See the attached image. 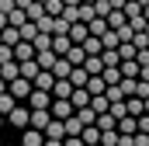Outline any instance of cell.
Returning <instances> with one entry per match:
<instances>
[{"label":"cell","mask_w":149,"mask_h":146,"mask_svg":"<svg viewBox=\"0 0 149 146\" xmlns=\"http://www.w3.org/2000/svg\"><path fill=\"white\" fill-rule=\"evenodd\" d=\"M31 91H35V87H31V80H24V77H17V80H10V84H7V94H10L14 101H28V98H31Z\"/></svg>","instance_id":"1"},{"label":"cell","mask_w":149,"mask_h":146,"mask_svg":"<svg viewBox=\"0 0 149 146\" xmlns=\"http://www.w3.org/2000/svg\"><path fill=\"white\" fill-rule=\"evenodd\" d=\"M7 122H10L14 129H28V125H31V108H28V105H17V108L7 115Z\"/></svg>","instance_id":"2"},{"label":"cell","mask_w":149,"mask_h":146,"mask_svg":"<svg viewBox=\"0 0 149 146\" xmlns=\"http://www.w3.org/2000/svg\"><path fill=\"white\" fill-rule=\"evenodd\" d=\"M49 115L56 118V122H70L76 115V108H73V101H52V108H49Z\"/></svg>","instance_id":"3"},{"label":"cell","mask_w":149,"mask_h":146,"mask_svg":"<svg viewBox=\"0 0 149 146\" xmlns=\"http://www.w3.org/2000/svg\"><path fill=\"white\" fill-rule=\"evenodd\" d=\"M28 108H31V111H49V108H52V94H45V91H31Z\"/></svg>","instance_id":"4"},{"label":"cell","mask_w":149,"mask_h":146,"mask_svg":"<svg viewBox=\"0 0 149 146\" xmlns=\"http://www.w3.org/2000/svg\"><path fill=\"white\" fill-rule=\"evenodd\" d=\"M35 59V45L31 42H17L14 45V63H31Z\"/></svg>","instance_id":"5"},{"label":"cell","mask_w":149,"mask_h":146,"mask_svg":"<svg viewBox=\"0 0 149 146\" xmlns=\"http://www.w3.org/2000/svg\"><path fill=\"white\" fill-rule=\"evenodd\" d=\"M70 101H73L76 111H83V108H90V101H94V98H90V91H87V87H73V98H70Z\"/></svg>","instance_id":"6"},{"label":"cell","mask_w":149,"mask_h":146,"mask_svg":"<svg viewBox=\"0 0 149 146\" xmlns=\"http://www.w3.org/2000/svg\"><path fill=\"white\" fill-rule=\"evenodd\" d=\"M31 87H35V91H45V94H52V87H56V77H52L49 70H42V73L35 77V84H31Z\"/></svg>","instance_id":"7"},{"label":"cell","mask_w":149,"mask_h":146,"mask_svg":"<svg viewBox=\"0 0 149 146\" xmlns=\"http://www.w3.org/2000/svg\"><path fill=\"white\" fill-rule=\"evenodd\" d=\"M49 122H52V115H49V111H31V125H28V129H38V132L45 136Z\"/></svg>","instance_id":"8"},{"label":"cell","mask_w":149,"mask_h":146,"mask_svg":"<svg viewBox=\"0 0 149 146\" xmlns=\"http://www.w3.org/2000/svg\"><path fill=\"white\" fill-rule=\"evenodd\" d=\"M63 59H70V66L76 70V66H83V63H87V49H83V45H73V49H70Z\"/></svg>","instance_id":"9"},{"label":"cell","mask_w":149,"mask_h":146,"mask_svg":"<svg viewBox=\"0 0 149 146\" xmlns=\"http://www.w3.org/2000/svg\"><path fill=\"white\" fill-rule=\"evenodd\" d=\"M21 146H45V136L38 129H24L21 132Z\"/></svg>","instance_id":"10"},{"label":"cell","mask_w":149,"mask_h":146,"mask_svg":"<svg viewBox=\"0 0 149 146\" xmlns=\"http://www.w3.org/2000/svg\"><path fill=\"white\" fill-rule=\"evenodd\" d=\"M56 59H59V56H56L52 49H49V52H35V63H38V70H49V73H52Z\"/></svg>","instance_id":"11"},{"label":"cell","mask_w":149,"mask_h":146,"mask_svg":"<svg viewBox=\"0 0 149 146\" xmlns=\"http://www.w3.org/2000/svg\"><path fill=\"white\" fill-rule=\"evenodd\" d=\"M83 70H87V77H101V73H104V59H101V56H87Z\"/></svg>","instance_id":"12"},{"label":"cell","mask_w":149,"mask_h":146,"mask_svg":"<svg viewBox=\"0 0 149 146\" xmlns=\"http://www.w3.org/2000/svg\"><path fill=\"white\" fill-rule=\"evenodd\" d=\"M87 91H90V98H101V94H108V84H104V77H90V80H87Z\"/></svg>","instance_id":"13"},{"label":"cell","mask_w":149,"mask_h":146,"mask_svg":"<svg viewBox=\"0 0 149 146\" xmlns=\"http://www.w3.org/2000/svg\"><path fill=\"white\" fill-rule=\"evenodd\" d=\"M101 132H118V122H114V115L108 111V115H97V122H94Z\"/></svg>","instance_id":"14"},{"label":"cell","mask_w":149,"mask_h":146,"mask_svg":"<svg viewBox=\"0 0 149 146\" xmlns=\"http://www.w3.org/2000/svg\"><path fill=\"white\" fill-rule=\"evenodd\" d=\"M80 139H83V146H101V129L97 125H87Z\"/></svg>","instance_id":"15"},{"label":"cell","mask_w":149,"mask_h":146,"mask_svg":"<svg viewBox=\"0 0 149 146\" xmlns=\"http://www.w3.org/2000/svg\"><path fill=\"white\" fill-rule=\"evenodd\" d=\"M70 73H73L70 59H56V66H52V77H56V80H70Z\"/></svg>","instance_id":"16"},{"label":"cell","mask_w":149,"mask_h":146,"mask_svg":"<svg viewBox=\"0 0 149 146\" xmlns=\"http://www.w3.org/2000/svg\"><path fill=\"white\" fill-rule=\"evenodd\" d=\"M87 38H90V32H87V25H73V28H70V42H73V45H83Z\"/></svg>","instance_id":"17"},{"label":"cell","mask_w":149,"mask_h":146,"mask_svg":"<svg viewBox=\"0 0 149 146\" xmlns=\"http://www.w3.org/2000/svg\"><path fill=\"white\" fill-rule=\"evenodd\" d=\"M45 139H66V125L52 118V122H49V129H45Z\"/></svg>","instance_id":"18"},{"label":"cell","mask_w":149,"mask_h":146,"mask_svg":"<svg viewBox=\"0 0 149 146\" xmlns=\"http://www.w3.org/2000/svg\"><path fill=\"white\" fill-rule=\"evenodd\" d=\"M118 70H121V77H125V80H139V63H135V59H125Z\"/></svg>","instance_id":"19"},{"label":"cell","mask_w":149,"mask_h":146,"mask_svg":"<svg viewBox=\"0 0 149 146\" xmlns=\"http://www.w3.org/2000/svg\"><path fill=\"white\" fill-rule=\"evenodd\" d=\"M125 25H128L125 11H111V14H108V28H111V32H118V28H125Z\"/></svg>","instance_id":"20"},{"label":"cell","mask_w":149,"mask_h":146,"mask_svg":"<svg viewBox=\"0 0 149 146\" xmlns=\"http://www.w3.org/2000/svg\"><path fill=\"white\" fill-rule=\"evenodd\" d=\"M125 108H128L132 118H142V115H146V108H142V101H139V98H125Z\"/></svg>","instance_id":"21"},{"label":"cell","mask_w":149,"mask_h":146,"mask_svg":"<svg viewBox=\"0 0 149 146\" xmlns=\"http://www.w3.org/2000/svg\"><path fill=\"white\" fill-rule=\"evenodd\" d=\"M17 32H21V42H35V38H38V25H35V21H28V25H21Z\"/></svg>","instance_id":"22"},{"label":"cell","mask_w":149,"mask_h":146,"mask_svg":"<svg viewBox=\"0 0 149 146\" xmlns=\"http://www.w3.org/2000/svg\"><path fill=\"white\" fill-rule=\"evenodd\" d=\"M118 45H121V42H118V32H111V28H108V32L101 35V49L108 52V49H118Z\"/></svg>","instance_id":"23"},{"label":"cell","mask_w":149,"mask_h":146,"mask_svg":"<svg viewBox=\"0 0 149 146\" xmlns=\"http://www.w3.org/2000/svg\"><path fill=\"white\" fill-rule=\"evenodd\" d=\"M17 66H21V77H24V80H31V84H35V77L42 73V70H38V63H35V59H31V63H17Z\"/></svg>","instance_id":"24"},{"label":"cell","mask_w":149,"mask_h":146,"mask_svg":"<svg viewBox=\"0 0 149 146\" xmlns=\"http://www.w3.org/2000/svg\"><path fill=\"white\" fill-rule=\"evenodd\" d=\"M87 32H90V35H94V38H101V35H104V32H108V21H104V18H94V21L87 25Z\"/></svg>","instance_id":"25"},{"label":"cell","mask_w":149,"mask_h":146,"mask_svg":"<svg viewBox=\"0 0 149 146\" xmlns=\"http://www.w3.org/2000/svg\"><path fill=\"white\" fill-rule=\"evenodd\" d=\"M17 105H21V101H14V98H10V94H0V115H3V118H7V115H10V111L17 108Z\"/></svg>","instance_id":"26"},{"label":"cell","mask_w":149,"mask_h":146,"mask_svg":"<svg viewBox=\"0 0 149 146\" xmlns=\"http://www.w3.org/2000/svg\"><path fill=\"white\" fill-rule=\"evenodd\" d=\"M0 35H3V45H10V49H14V45L21 42V32H17V28H10V25H7V28H3Z\"/></svg>","instance_id":"27"},{"label":"cell","mask_w":149,"mask_h":146,"mask_svg":"<svg viewBox=\"0 0 149 146\" xmlns=\"http://www.w3.org/2000/svg\"><path fill=\"white\" fill-rule=\"evenodd\" d=\"M0 77L10 84V80H17V77H21V66H17V63H7V66H0Z\"/></svg>","instance_id":"28"},{"label":"cell","mask_w":149,"mask_h":146,"mask_svg":"<svg viewBox=\"0 0 149 146\" xmlns=\"http://www.w3.org/2000/svg\"><path fill=\"white\" fill-rule=\"evenodd\" d=\"M87 80H90V77H87L83 66H76V70L70 73V84H73V87H87Z\"/></svg>","instance_id":"29"},{"label":"cell","mask_w":149,"mask_h":146,"mask_svg":"<svg viewBox=\"0 0 149 146\" xmlns=\"http://www.w3.org/2000/svg\"><path fill=\"white\" fill-rule=\"evenodd\" d=\"M63 11H66L63 0H49V4H45V14H49V18H63Z\"/></svg>","instance_id":"30"},{"label":"cell","mask_w":149,"mask_h":146,"mask_svg":"<svg viewBox=\"0 0 149 146\" xmlns=\"http://www.w3.org/2000/svg\"><path fill=\"white\" fill-rule=\"evenodd\" d=\"M63 125H66V136H83V122H80V118H70V122H63Z\"/></svg>","instance_id":"31"},{"label":"cell","mask_w":149,"mask_h":146,"mask_svg":"<svg viewBox=\"0 0 149 146\" xmlns=\"http://www.w3.org/2000/svg\"><path fill=\"white\" fill-rule=\"evenodd\" d=\"M38 32H42V35H56V18H49V14H45V18L38 21Z\"/></svg>","instance_id":"32"},{"label":"cell","mask_w":149,"mask_h":146,"mask_svg":"<svg viewBox=\"0 0 149 146\" xmlns=\"http://www.w3.org/2000/svg\"><path fill=\"white\" fill-rule=\"evenodd\" d=\"M83 49H87V56H101V52H104V49H101V38H87V42H83Z\"/></svg>","instance_id":"33"},{"label":"cell","mask_w":149,"mask_h":146,"mask_svg":"<svg viewBox=\"0 0 149 146\" xmlns=\"http://www.w3.org/2000/svg\"><path fill=\"white\" fill-rule=\"evenodd\" d=\"M90 108H94V115H108V108H111V105H108V98L101 94V98H94V101H90Z\"/></svg>","instance_id":"34"},{"label":"cell","mask_w":149,"mask_h":146,"mask_svg":"<svg viewBox=\"0 0 149 146\" xmlns=\"http://www.w3.org/2000/svg\"><path fill=\"white\" fill-rule=\"evenodd\" d=\"M76 118H80V122H83V129H87V125H94V122H97V115H94V108H83V111H76Z\"/></svg>","instance_id":"35"},{"label":"cell","mask_w":149,"mask_h":146,"mask_svg":"<svg viewBox=\"0 0 149 146\" xmlns=\"http://www.w3.org/2000/svg\"><path fill=\"white\" fill-rule=\"evenodd\" d=\"M104 98H108V105H121V101H125L121 87H108V94H104Z\"/></svg>","instance_id":"36"},{"label":"cell","mask_w":149,"mask_h":146,"mask_svg":"<svg viewBox=\"0 0 149 146\" xmlns=\"http://www.w3.org/2000/svg\"><path fill=\"white\" fill-rule=\"evenodd\" d=\"M132 45H135V52H142V49H149V35H146V32H135V38H132Z\"/></svg>","instance_id":"37"},{"label":"cell","mask_w":149,"mask_h":146,"mask_svg":"<svg viewBox=\"0 0 149 146\" xmlns=\"http://www.w3.org/2000/svg\"><path fill=\"white\" fill-rule=\"evenodd\" d=\"M7 63H14V49L10 45H0V66H7Z\"/></svg>","instance_id":"38"},{"label":"cell","mask_w":149,"mask_h":146,"mask_svg":"<svg viewBox=\"0 0 149 146\" xmlns=\"http://www.w3.org/2000/svg\"><path fill=\"white\" fill-rule=\"evenodd\" d=\"M101 146H118V132H101Z\"/></svg>","instance_id":"39"},{"label":"cell","mask_w":149,"mask_h":146,"mask_svg":"<svg viewBox=\"0 0 149 146\" xmlns=\"http://www.w3.org/2000/svg\"><path fill=\"white\" fill-rule=\"evenodd\" d=\"M63 146H83V139H80V136H66V139H63Z\"/></svg>","instance_id":"40"},{"label":"cell","mask_w":149,"mask_h":146,"mask_svg":"<svg viewBox=\"0 0 149 146\" xmlns=\"http://www.w3.org/2000/svg\"><path fill=\"white\" fill-rule=\"evenodd\" d=\"M139 132H149V115H142V118H139Z\"/></svg>","instance_id":"41"},{"label":"cell","mask_w":149,"mask_h":146,"mask_svg":"<svg viewBox=\"0 0 149 146\" xmlns=\"http://www.w3.org/2000/svg\"><path fill=\"white\" fill-rule=\"evenodd\" d=\"M45 146H63V139H45Z\"/></svg>","instance_id":"42"},{"label":"cell","mask_w":149,"mask_h":146,"mask_svg":"<svg viewBox=\"0 0 149 146\" xmlns=\"http://www.w3.org/2000/svg\"><path fill=\"white\" fill-rule=\"evenodd\" d=\"M0 94H7V80L3 77H0Z\"/></svg>","instance_id":"43"},{"label":"cell","mask_w":149,"mask_h":146,"mask_svg":"<svg viewBox=\"0 0 149 146\" xmlns=\"http://www.w3.org/2000/svg\"><path fill=\"white\" fill-rule=\"evenodd\" d=\"M142 18H146V25H149V7H146V11H142Z\"/></svg>","instance_id":"44"},{"label":"cell","mask_w":149,"mask_h":146,"mask_svg":"<svg viewBox=\"0 0 149 146\" xmlns=\"http://www.w3.org/2000/svg\"><path fill=\"white\" fill-rule=\"evenodd\" d=\"M0 129H3V115H0Z\"/></svg>","instance_id":"45"},{"label":"cell","mask_w":149,"mask_h":146,"mask_svg":"<svg viewBox=\"0 0 149 146\" xmlns=\"http://www.w3.org/2000/svg\"><path fill=\"white\" fill-rule=\"evenodd\" d=\"M0 45H3V35H0Z\"/></svg>","instance_id":"46"}]
</instances>
